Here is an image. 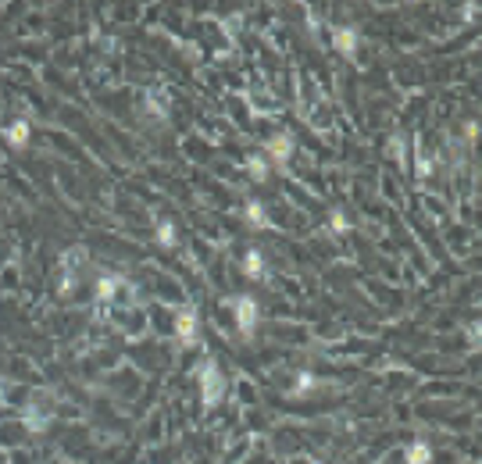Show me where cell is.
Returning <instances> with one entry per match:
<instances>
[{"instance_id":"1","label":"cell","mask_w":482,"mask_h":464,"mask_svg":"<svg viewBox=\"0 0 482 464\" xmlns=\"http://www.w3.org/2000/svg\"><path fill=\"white\" fill-rule=\"evenodd\" d=\"M200 396H204L207 407H215L218 400L225 396V378H222L215 361H204V368H200Z\"/></svg>"},{"instance_id":"2","label":"cell","mask_w":482,"mask_h":464,"mask_svg":"<svg viewBox=\"0 0 482 464\" xmlns=\"http://www.w3.org/2000/svg\"><path fill=\"white\" fill-rule=\"evenodd\" d=\"M175 336H179L182 347L197 343V311H193V307H182V311L175 314Z\"/></svg>"},{"instance_id":"3","label":"cell","mask_w":482,"mask_h":464,"mask_svg":"<svg viewBox=\"0 0 482 464\" xmlns=\"http://www.w3.org/2000/svg\"><path fill=\"white\" fill-rule=\"evenodd\" d=\"M236 325L243 336H254V325H258V304L250 297H240L236 300Z\"/></svg>"},{"instance_id":"4","label":"cell","mask_w":482,"mask_h":464,"mask_svg":"<svg viewBox=\"0 0 482 464\" xmlns=\"http://www.w3.org/2000/svg\"><path fill=\"white\" fill-rule=\"evenodd\" d=\"M289 154H293V136H289V133H279V136H271V139H268V157H271V161L286 164Z\"/></svg>"},{"instance_id":"5","label":"cell","mask_w":482,"mask_h":464,"mask_svg":"<svg viewBox=\"0 0 482 464\" xmlns=\"http://www.w3.org/2000/svg\"><path fill=\"white\" fill-rule=\"evenodd\" d=\"M332 47H336L340 54H347V57H354L358 54V32L354 29H336L332 32Z\"/></svg>"},{"instance_id":"6","label":"cell","mask_w":482,"mask_h":464,"mask_svg":"<svg viewBox=\"0 0 482 464\" xmlns=\"http://www.w3.org/2000/svg\"><path fill=\"white\" fill-rule=\"evenodd\" d=\"M86 261V250H68L65 254V279H61V293H72V271H75V264H82Z\"/></svg>"},{"instance_id":"7","label":"cell","mask_w":482,"mask_h":464,"mask_svg":"<svg viewBox=\"0 0 482 464\" xmlns=\"http://www.w3.org/2000/svg\"><path fill=\"white\" fill-rule=\"evenodd\" d=\"M4 139H8L11 146H18V151H22V146L29 143V122H22V118L11 122L8 129H4Z\"/></svg>"},{"instance_id":"8","label":"cell","mask_w":482,"mask_h":464,"mask_svg":"<svg viewBox=\"0 0 482 464\" xmlns=\"http://www.w3.org/2000/svg\"><path fill=\"white\" fill-rule=\"evenodd\" d=\"M247 222L254 225V229H268V225H271V218L264 215V207H261L258 200H250V204H247Z\"/></svg>"},{"instance_id":"9","label":"cell","mask_w":482,"mask_h":464,"mask_svg":"<svg viewBox=\"0 0 482 464\" xmlns=\"http://www.w3.org/2000/svg\"><path fill=\"white\" fill-rule=\"evenodd\" d=\"M243 271H247L250 279H264V261H261L258 250H250V254L243 258Z\"/></svg>"},{"instance_id":"10","label":"cell","mask_w":482,"mask_h":464,"mask_svg":"<svg viewBox=\"0 0 482 464\" xmlns=\"http://www.w3.org/2000/svg\"><path fill=\"white\" fill-rule=\"evenodd\" d=\"M118 286H122V279H118V276H104V279L97 282V297H100V300H111Z\"/></svg>"},{"instance_id":"11","label":"cell","mask_w":482,"mask_h":464,"mask_svg":"<svg viewBox=\"0 0 482 464\" xmlns=\"http://www.w3.org/2000/svg\"><path fill=\"white\" fill-rule=\"evenodd\" d=\"M432 461V450L425 447V443H414V447H407V464H429Z\"/></svg>"},{"instance_id":"12","label":"cell","mask_w":482,"mask_h":464,"mask_svg":"<svg viewBox=\"0 0 482 464\" xmlns=\"http://www.w3.org/2000/svg\"><path fill=\"white\" fill-rule=\"evenodd\" d=\"M157 240L164 243V246H175L179 240H175V225L172 222H157Z\"/></svg>"},{"instance_id":"13","label":"cell","mask_w":482,"mask_h":464,"mask_svg":"<svg viewBox=\"0 0 482 464\" xmlns=\"http://www.w3.org/2000/svg\"><path fill=\"white\" fill-rule=\"evenodd\" d=\"M146 108H151V115H157V118L168 115V111H164V100H161V93H157V90L146 93Z\"/></svg>"},{"instance_id":"14","label":"cell","mask_w":482,"mask_h":464,"mask_svg":"<svg viewBox=\"0 0 482 464\" xmlns=\"http://www.w3.org/2000/svg\"><path fill=\"white\" fill-rule=\"evenodd\" d=\"M247 168H250V175H254L258 182L268 175V161H264V157H250V161H247Z\"/></svg>"},{"instance_id":"15","label":"cell","mask_w":482,"mask_h":464,"mask_svg":"<svg viewBox=\"0 0 482 464\" xmlns=\"http://www.w3.org/2000/svg\"><path fill=\"white\" fill-rule=\"evenodd\" d=\"M311 386H314V375H311V371H300V375H297V386H293V393H307Z\"/></svg>"},{"instance_id":"16","label":"cell","mask_w":482,"mask_h":464,"mask_svg":"<svg viewBox=\"0 0 482 464\" xmlns=\"http://www.w3.org/2000/svg\"><path fill=\"white\" fill-rule=\"evenodd\" d=\"M389 151H393V161H401V164L407 161V154H404V139H401V136H393V139H389Z\"/></svg>"},{"instance_id":"17","label":"cell","mask_w":482,"mask_h":464,"mask_svg":"<svg viewBox=\"0 0 482 464\" xmlns=\"http://www.w3.org/2000/svg\"><path fill=\"white\" fill-rule=\"evenodd\" d=\"M432 172V161L429 157H418V175H429Z\"/></svg>"},{"instance_id":"18","label":"cell","mask_w":482,"mask_h":464,"mask_svg":"<svg viewBox=\"0 0 482 464\" xmlns=\"http://www.w3.org/2000/svg\"><path fill=\"white\" fill-rule=\"evenodd\" d=\"M332 229L343 232V229H347V215H332Z\"/></svg>"},{"instance_id":"19","label":"cell","mask_w":482,"mask_h":464,"mask_svg":"<svg viewBox=\"0 0 482 464\" xmlns=\"http://www.w3.org/2000/svg\"><path fill=\"white\" fill-rule=\"evenodd\" d=\"M307 464H318V461H307Z\"/></svg>"}]
</instances>
